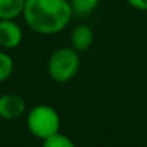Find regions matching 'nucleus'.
I'll return each mask as SVG.
<instances>
[{"label": "nucleus", "instance_id": "obj_9", "mask_svg": "<svg viewBox=\"0 0 147 147\" xmlns=\"http://www.w3.org/2000/svg\"><path fill=\"white\" fill-rule=\"evenodd\" d=\"M43 145L45 147H74V142L67 136L59 133L58 130V132L51 134L49 137L44 138Z\"/></svg>", "mask_w": 147, "mask_h": 147}, {"label": "nucleus", "instance_id": "obj_8", "mask_svg": "<svg viewBox=\"0 0 147 147\" xmlns=\"http://www.w3.org/2000/svg\"><path fill=\"white\" fill-rule=\"evenodd\" d=\"M101 0H71L70 5L72 9V14H78L80 17L88 16L98 7Z\"/></svg>", "mask_w": 147, "mask_h": 147}, {"label": "nucleus", "instance_id": "obj_1", "mask_svg": "<svg viewBox=\"0 0 147 147\" xmlns=\"http://www.w3.org/2000/svg\"><path fill=\"white\" fill-rule=\"evenodd\" d=\"M22 16L32 31L53 35L69 25L72 9L67 0H25Z\"/></svg>", "mask_w": 147, "mask_h": 147}, {"label": "nucleus", "instance_id": "obj_3", "mask_svg": "<svg viewBox=\"0 0 147 147\" xmlns=\"http://www.w3.org/2000/svg\"><path fill=\"white\" fill-rule=\"evenodd\" d=\"M80 57L74 48H59L48 61V74L57 83H67L79 71Z\"/></svg>", "mask_w": 147, "mask_h": 147}, {"label": "nucleus", "instance_id": "obj_2", "mask_svg": "<svg viewBox=\"0 0 147 147\" xmlns=\"http://www.w3.org/2000/svg\"><path fill=\"white\" fill-rule=\"evenodd\" d=\"M26 124L31 134L39 140H44L58 132L61 127V119L53 107L48 105H38L27 114Z\"/></svg>", "mask_w": 147, "mask_h": 147}, {"label": "nucleus", "instance_id": "obj_6", "mask_svg": "<svg viewBox=\"0 0 147 147\" xmlns=\"http://www.w3.org/2000/svg\"><path fill=\"white\" fill-rule=\"evenodd\" d=\"M71 45L76 52H84L89 49L93 44L94 35L93 31L86 25L76 26L71 32Z\"/></svg>", "mask_w": 147, "mask_h": 147}, {"label": "nucleus", "instance_id": "obj_5", "mask_svg": "<svg viewBox=\"0 0 147 147\" xmlns=\"http://www.w3.org/2000/svg\"><path fill=\"white\" fill-rule=\"evenodd\" d=\"M22 28L14 20H0V47L14 49L22 43Z\"/></svg>", "mask_w": 147, "mask_h": 147}, {"label": "nucleus", "instance_id": "obj_11", "mask_svg": "<svg viewBox=\"0 0 147 147\" xmlns=\"http://www.w3.org/2000/svg\"><path fill=\"white\" fill-rule=\"evenodd\" d=\"M130 7L140 10H147V0H127Z\"/></svg>", "mask_w": 147, "mask_h": 147}, {"label": "nucleus", "instance_id": "obj_7", "mask_svg": "<svg viewBox=\"0 0 147 147\" xmlns=\"http://www.w3.org/2000/svg\"><path fill=\"white\" fill-rule=\"evenodd\" d=\"M25 0H0V20H16L22 14Z\"/></svg>", "mask_w": 147, "mask_h": 147}, {"label": "nucleus", "instance_id": "obj_10", "mask_svg": "<svg viewBox=\"0 0 147 147\" xmlns=\"http://www.w3.org/2000/svg\"><path fill=\"white\" fill-rule=\"evenodd\" d=\"M14 69V63L10 56L4 52H0V83L10 78Z\"/></svg>", "mask_w": 147, "mask_h": 147}, {"label": "nucleus", "instance_id": "obj_4", "mask_svg": "<svg viewBox=\"0 0 147 147\" xmlns=\"http://www.w3.org/2000/svg\"><path fill=\"white\" fill-rule=\"evenodd\" d=\"M26 111V102L18 94H3L0 96V117L4 120H16Z\"/></svg>", "mask_w": 147, "mask_h": 147}]
</instances>
